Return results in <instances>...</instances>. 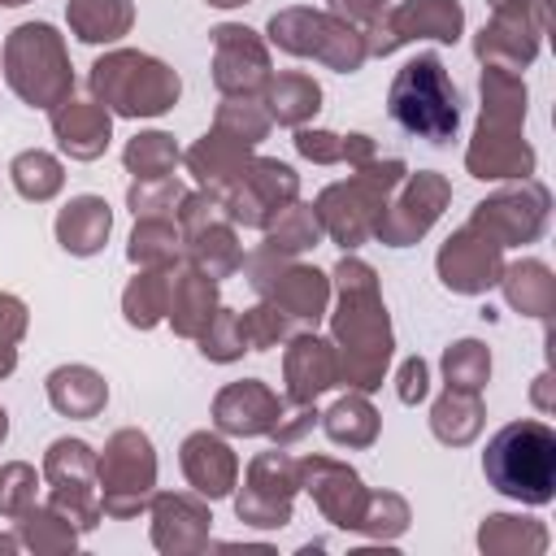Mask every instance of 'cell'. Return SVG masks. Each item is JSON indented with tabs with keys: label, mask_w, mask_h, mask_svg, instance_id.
<instances>
[{
	"label": "cell",
	"mask_w": 556,
	"mask_h": 556,
	"mask_svg": "<svg viewBox=\"0 0 556 556\" xmlns=\"http://www.w3.org/2000/svg\"><path fill=\"white\" fill-rule=\"evenodd\" d=\"M13 182H17L22 195L48 200V195L61 187V169H56L52 156H43V152H26V156L13 161Z\"/></svg>",
	"instance_id": "30bf717a"
},
{
	"label": "cell",
	"mask_w": 556,
	"mask_h": 556,
	"mask_svg": "<svg viewBox=\"0 0 556 556\" xmlns=\"http://www.w3.org/2000/svg\"><path fill=\"white\" fill-rule=\"evenodd\" d=\"M400 382H404V387H400V400H408V404L421 400V395H426V365H421V361H408Z\"/></svg>",
	"instance_id": "9a60e30c"
},
{
	"label": "cell",
	"mask_w": 556,
	"mask_h": 556,
	"mask_svg": "<svg viewBox=\"0 0 556 556\" xmlns=\"http://www.w3.org/2000/svg\"><path fill=\"white\" fill-rule=\"evenodd\" d=\"M0 4H26V0H0Z\"/></svg>",
	"instance_id": "e0dca14e"
},
{
	"label": "cell",
	"mask_w": 556,
	"mask_h": 556,
	"mask_svg": "<svg viewBox=\"0 0 556 556\" xmlns=\"http://www.w3.org/2000/svg\"><path fill=\"white\" fill-rule=\"evenodd\" d=\"M308 109H317V87L308 78H300V74L278 78V87H274V113H278V122H300Z\"/></svg>",
	"instance_id": "7c38bea8"
},
{
	"label": "cell",
	"mask_w": 556,
	"mask_h": 556,
	"mask_svg": "<svg viewBox=\"0 0 556 556\" xmlns=\"http://www.w3.org/2000/svg\"><path fill=\"white\" fill-rule=\"evenodd\" d=\"M52 126H56L61 143L74 156H96L109 143V113L104 109H91V104H65L52 117Z\"/></svg>",
	"instance_id": "8992f818"
},
{
	"label": "cell",
	"mask_w": 556,
	"mask_h": 556,
	"mask_svg": "<svg viewBox=\"0 0 556 556\" xmlns=\"http://www.w3.org/2000/svg\"><path fill=\"white\" fill-rule=\"evenodd\" d=\"M456 87L447 83L439 56H413L395 83H391V117L408 130V135H421L430 143H447L456 122H460V109H456Z\"/></svg>",
	"instance_id": "3957f363"
},
{
	"label": "cell",
	"mask_w": 556,
	"mask_h": 556,
	"mask_svg": "<svg viewBox=\"0 0 556 556\" xmlns=\"http://www.w3.org/2000/svg\"><path fill=\"white\" fill-rule=\"evenodd\" d=\"M486 482L521 504H547L556 491V434L547 421L521 417L491 434L482 452Z\"/></svg>",
	"instance_id": "6da1fadb"
},
{
	"label": "cell",
	"mask_w": 556,
	"mask_h": 556,
	"mask_svg": "<svg viewBox=\"0 0 556 556\" xmlns=\"http://www.w3.org/2000/svg\"><path fill=\"white\" fill-rule=\"evenodd\" d=\"M395 26L404 30L400 39H408V35H430V39H443V43H452L456 35H460V4H452V0H408L400 13H395Z\"/></svg>",
	"instance_id": "ba28073f"
},
{
	"label": "cell",
	"mask_w": 556,
	"mask_h": 556,
	"mask_svg": "<svg viewBox=\"0 0 556 556\" xmlns=\"http://www.w3.org/2000/svg\"><path fill=\"white\" fill-rule=\"evenodd\" d=\"M447 382H456L460 391H473V387H482V378L491 374V356H486V348L482 343H473V339H465V343H456L452 352H447Z\"/></svg>",
	"instance_id": "8fae6325"
},
{
	"label": "cell",
	"mask_w": 556,
	"mask_h": 556,
	"mask_svg": "<svg viewBox=\"0 0 556 556\" xmlns=\"http://www.w3.org/2000/svg\"><path fill=\"white\" fill-rule=\"evenodd\" d=\"M91 87H96V96H104L122 113H161L178 96V78L161 61L135 56V52L96 61Z\"/></svg>",
	"instance_id": "277c9868"
},
{
	"label": "cell",
	"mask_w": 556,
	"mask_h": 556,
	"mask_svg": "<svg viewBox=\"0 0 556 556\" xmlns=\"http://www.w3.org/2000/svg\"><path fill=\"white\" fill-rule=\"evenodd\" d=\"M343 278V313H339V339L348 343V382L356 387H378L387 352H391V334H387V313L374 295V274L356 261L339 265Z\"/></svg>",
	"instance_id": "7a4b0ae2"
},
{
	"label": "cell",
	"mask_w": 556,
	"mask_h": 556,
	"mask_svg": "<svg viewBox=\"0 0 556 556\" xmlns=\"http://www.w3.org/2000/svg\"><path fill=\"white\" fill-rule=\"evenodd\" d=\"M48 395H52V404L61 408V413H70V417H91L100 404H104V382H100V374H91V369H56L52 378H48Z\"/></svg>",
	"instance_id": "52a82bcc"
},
{
	"label": "cell",
	"mask_w": 556,
	"mask_h": 556,
	"mask_svg": "<svg viewBox=\"0 0 556 556\" xmlns=\"http://www.w3.org/2000/svg\"><path fill=\"white\" fill-rule=\"evenodd\" d=\"M126 165L143 178H156L165 165H174V143L169 135H139L130 148H126Z\"/></svg>",
	"instance_id": "4fadbf2b"
},
{
	"label": "cell",
	"mask_w": 556,
	"mask_h": 556,
	"mask_svg": "<svg viewBox=\"0 0 556 556\" xmlns=\"http://www.w3.org/2000/svg\"><path fill=\"white\" fill-rule=\"evenodd\" d=\"M56 235H61V243H65L70 252H78V256L96 252V248L104 243V235H109V204L96 200V195H78V200L61 213Z\"/></svg>",
	"instance_id": "5b68a950"
},
{
	"label": "cell",
	"mask_w": 556,
	"mask_h": 556,
	"mask_svg": "<svg viewBox=\"0 0 556 556\" xmlns=\"http://www.w3.org/2000/svg\"><path fill=\"white\" fill-rule=\"evenodd\" d=\"M22 304L13 295H0V374L13 369V339L22 334Z\"/></svg>",
	"instance_id": "5bb4252c"
},
{
	"label": "cell",
	"mask_w": 556,
	"mask_h": 556,
	"mask_svg": "<svg viewBox=\"0 0 556 556\" xmlns=\"http://www.w3.org/2000/svg\"><path fill=\"white\" fill-rule=\"evenodd\" d=\"M70 22L78 30V39L100 43V39H117L130 22L126 0H74L70 4Z\"/></svg>",
	"instance_id": "9c48e42d"
},
{
	"label": "cell",
	"mask_w": 556,
	"mask_h": 556,
	"mask_svg": "<svg viewBox=\"0 0 556 556\" xmlns=\"http://www.w3.org/2000/svg\"><path fill=\"white\" fill-rule=\"evenodd\" d=\"M208 4H243V0H208Z\"/></svg>",
	"instance_id": "2e32d148"
}]
</instances>
